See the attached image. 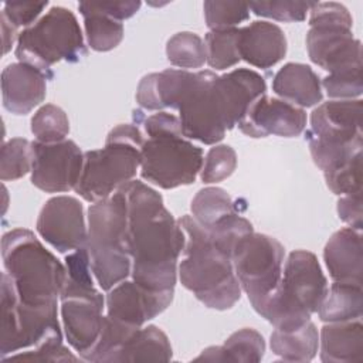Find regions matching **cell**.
<instances>
[{
	"label": "cell",
	"instance_id": "2e32d148",
	"mask_svg": "<svg viewBox=\"0 0 363 363\" xmlns=\"http://www.w3.org/2000/svg\"><path fill=\"white\" fill-rule=\"evenodd\" d=\"M309 58L332 72L362 67V44L352 28L342 26H313L306 34Z\"/></svg>",
	"mask_w": 363,
	"mask_h": 363
},
{
	"label": "cell",
	"instance_id": "ffe728a7",
	"mask_svg": "<svg viewBox=\"0 0 363 363\" xmlns=\"http://www.w3.org/2000/svg\"><path fill=\"white\" fill-rule=\"evenodd\" d=\"M45 79L48 78L41 71L28 64L7 65L1 72L3 106L14 115H27L44 101Z\"/></svg>",
	"mask_w": 363,
	"mask_h": 363
},
{
	"label": "cell",
	"instance_id": "8d00e7d4",
	"mask_svg": "<svg viewBox=\"0 0 363 363\" xmlns=\"http://www.w3.org/2000/svg\"><path fill=\"white\" fill-rule=\"evenodd\" d=\"M33 149L31 142L24 138H14L1 146L0 177L3 182L17 180L31 172Z\"/></svg>",
	"mask_w": 363,
	"mask_h": 363
},
{
	"label": "cell",
	"instance_id": "6da1fadb",
	"mask_svg": "<svg viewBox=\"0 0 363 363\" xmlns=\"http://www.w3.org/2000/svg\"><path fill=\"white\" fill-rule=\"evenodd\" d=\"M128 206V251L132 279L157 292L174 291L177 261L186 234L164 207L162 196L139 180L118 189Z\"/></svg>",
	"mask_w": 363,
	"mask_h": 363
},
{
	"label": "cell",
	"instance_id": "f907efd6",
	"mask_svg": "<svg viewBox=\"0 0 363 363\" xmlns=\"http://www.w3.org/2000/svg\"><path fill=\"white\" fill-rule=\"evenodd\" d=\"M0 21H1V31H3V52L7 54L14 40L18 38V34H17V28L3 14L0 16Z\"/></svg>",
	"mask_w": 363,
	"mask_h": 363
},
{
	"label": "cell",
	"instance_id": "ee69618b",
	"mask_svg": "<svg viewBox=\"0 0 363 363\" xmlns=\"http://www.w3.org/2000/svg\"><path fill=\"white\" fill-rule=\"evenodd\" d=\"M309 26H342L352 28L353 20L347 9L335 1L328 3H313L311 7Z\"/></svg>",
	"mask_w": 363,
	"mask_h": 363
},
{
	"label": "cell",
	"instance_id": "e0dca14e",
	"mask_svg": "<svg viewBox=\"0 0 363 363\" xmlns=\"http://www.w3.org/2000/svg\"><path fill=\"white\" fill-rule=\"evenodd\" d=\"M105 299L101 296H72L61 299V318L69 346L85 357L95 347L104 325Z\"/></svg>",
	"mask_w": 363,
	"mask_h": 363
},
{
	"label": "cell",
	"instance_id": "44dd1931",
	"mask_svg": "<svg viewBox=\"0 0 363 363\" xmlns=\"http://www.w3.org/2000/svg\"><path fill=\"white\" fill-rule=\"evenodd\" d=\"M238 51L241 60L257 68H271L286 54L284 31L274 23L254 21L238 33Z\"/></svg>",
	"mask_w": 363,
	"mask_h": 363
},
{
	"label": "cell",
	"instance_id": "83f0119b",
	"mask_svg": "<svg viewBox=\"0 0 363 363\" xmlns=\"http://www.w3.org/2000/svg\"><path fill=\"white\" fill-rule=\"evenodd\" d=\"M362 308V285L333 282L330 288H328L326 295L316 312L322 322L333 323L360 319Z\"/></svg>",
	"mask_w": 363,
	"mask_h": 363
},
{
	"label": "cell",
	"instance_id": "1f68e13d",
	"mask_svg": "<svg viewBox=\"0 0 363 363\" xmlns=\"http://www.w3.org/2000/svg\"><path fill=\"white\" fill-rule=\"evenodd\" d=\"M309 143L311 156L315 164L325 173H329L353 157L362 155V135L347 142H323L313 138H305Z\"/></svg>",
	"mask_w": 363,
	"mask_h": 363
},
{
	"label": "cell",
	"instance_id": "f546056e",
	"mask_svg": "<svg viewBox=\"0 0 363 363\" xmlns=\"http://www.w3.org/2000/svg\"><path fill=\"white\" fill-rule=\"evenodd\" d=\"M78 9L84 17L88 45L92 50L105 52L119 45L123 38V26L121 21L95 10L91 1H81Z\"/></svg>",
	"mask_w": 363,
	"mask_h": 363
},
{
	"label": "cell",
	"instance_id": "7402d4cb",
	"mask_svg": "<svg viewBox=\"0 0 363 363\" xmlns=\"http://www.w3.org/2000/svg\"><path fill=\"white\" fill-rule=\"evenodd\" d=\"M323 259L333 282L362 285L363 255L360 231L352 227L336 231L325 245Z\"/></svg>",
	"mask_w": 363,
	"mask_h": 363
},
{
	"label": "cell",
	"instance_id": "d590c367",
	"mask_svg": "<svg viewBox=\"0 0 363 363\" xmlns=\"http://www.w3.org/2000/svg\"><path fill=\"white\" fill-rule=\"evenodd\" d=\"M31 132L40 143L62 142L69 133L68 116L60 106L45 104L31 118Z\"/></svg>",
	"mask_w": 363,
	"mask_h": 363
},
{
	"label": "cell",
	"instance_id": "7c38bea8",
	"mask_svg": "<svg viewBox=\"0 0 363 363\" xmlns=\"http://www.w3.org/2000/svg\"><path fill=\"white\" fill-rule=\"evenodd\" d=\"M31 183L45 193L75 190L84 166V153L69 139L57 143L31 142Z\"/></svg>",
	"mask_w": 363,
	"mask_h": 363
},
{
	"label": "cell",
	"instance_id": "5bb4252c",
	"mask_svg": "<svg viewBox=\"0 0 363 363\" xmlns=\"http://www.w3.org/2000/svg\"><path fill=\"white\" fill-rule=\"evenodd\" d=\"M173 295L174 291H150L133 279H125L109 289L105 299L106 316L126 326L140 329L172 303Z\"/></svg>",
	"mask_w": 363,
	"mask_h": 363
},
{
	"label": "cell",
	"instance_id": "ac0fdd59",
	"mask_svg": "<svg viewBox=\"0 0 363 363\" xmlns=\"http://www.w3.org/2000/svg\"><path fill=\"white\" fill-rule=\"evenodd\" d=\"M214 91L227 130L233 129L247 112L248 106L265 95V79L248 68H237L224 75H217Z\"/></svg>",
	"mask_w": 363,
	"mask_h": 363
},
{
	"label": "cell",
	"instance_id": "f1b7e54d",
	"mask_svg": "<svg viewBox=\"0 0 363 363\" xmlns=\"http://www.w3.org/2000/svg\"><path fill=\"white\" fill-rule=\"evenodd\" d=\"M269 346L274 354L286 362H311L318 352L319 333L308 320L296 330L284 332L275 329L271 333Z\"/></svg>",
	"mask_w": 363,
	"mask_h": 363
},
{
	"label": "cell",
	"instance_id": "7a4b0ae2",
	"mask_svg": "<svg viewBox=\"0 0 363 363\" xmlns=\"http://www.w3.org/2000/svg\"><path fill=\"white\" fill-rule=\"evenodd\" d=\"M179 224L186 234L183 259L179 265L182 285L207 308L230 309L241 298V285L231 258L213 244L208 230L193 216H183Z\"/></svg>",
	"mask_w": 363,
	"mask_h": 363
},
{
	"label": "cell",
	"instance_id": "ab89813d",
	"mask_svg": "<svg viewBox=\"0 0 363 363\" xmlns=\"http://www.w3.org/2000/svg\"><path fill=\"white\" fill-rule=\"evenodd\" d=\"M237 167L235 150L228 145L213 146L203 162L200 172L201 182L206 184L218 183L230 177Z\"/></svg>",
	"mask_w": 363,
	"mask_h": 363
},
{
	"label": "cell",
	"instance_id": "277c9868",
	"mask_svg": "<svg viewBox=\"0 0 363 363\" xmlns=\"http://www.w3.org/2000/svg\"><path fill=\"white\" fill-rule=\"evenodd\" d=\"M328 291V281L315 254L292 251L275 292L257 312L278 330L291 332L311 320Z\"/></svg>",
	"mask_w": 363,
	"mask_h": 363
},
{
	"label": "cell",
	"instance_id": "3957f363",
	"mask_svg": "<svg viewBox=\"0 0 363 363\" xmlns=\"http://www.w3.org/2000/svg\"><path fill=\"white\" fill-rule=\"evenodd\" d=\"M1 257L23 303H57L67 277L65 265L30 230L14 228L6 233L1 238Z\"/></svg>",
	"mask_w": 363,
	"mask_h": 363
},
{
	"label": "cell",
	"instance_id": "8992f818",
	"mask_svg": "<svg viewBox=\"0 0 363 363\" xmlns=\"http://www.w3.org/2000/svg\"><path fill=\"white\" fill-rule=\"evenodd\" d=\"M143 142L145 138L136 125L115 126L102 149L84 153L82 173L75 191L89 203L112 196L136 176Z\"/></svg>",
	"mask_w": 363,
	"mask_h": 363
},
{
	"label": "cell",
	"instance_id": "9c48e42d",
	"mask_svg": "<svg viewBox=\"0 0 363 363\" xmlns=\"http://www.w3.org/2000/svg\"><path fill=\"white\" fill-rule=\"evenodd\" d=\"M284 255L282 244L265 234L251 233L237 244L231 257L234 272L255 312L278 288Z\"/></svg>",
	"mask_w": 363,
	"mask_h": 363
},
{
	"label": "cell",
	"instance_id": "5b68a950",
	"mask_svg": "<svg viewBox=\"0 0 363 363\" xmlns=\"http://www.w3.org/2000/svg\"><path fill=\"white\" fill-rule=\"evenodd\" d=\"M86 250L92 274L104 291L112 289L130 275L128 206L122 191L116 190L88 208Z\"/></svg>",
	"mask_w": 363,
	"mask_h": 363
},
{
	"label": "cell",
	"instance_id": "9a60e30c",
	"mask_svg": "<svg viewBox=\"0 0 363 363\" xmlns=\"http://www.w3.org/2000/svg\"><path fill=\"white\" fill-rule=\"evenodd\" d=\"M237 126L250 138L269 135L294 138L305 130L306 113L302 108L284 99L262 95L248 106Z\"/></svg>",
	"mask_w": 363,
	"mask_h": 363
},
{
	"label": "cell",
	"instance_id": "c3c4849f",
	"mask_svg": "<svg viewBox=\"0 0 363 363\" xmlns=\"http://www.w3.org/2000/svg\"><path fill=\"white\" fill-rule=\"evenodd\" d=\"M339 218L354 230H362V191L346 194L337 201Z\"/></svg>",
	"mask_w": 363,
	"mask_h": 363
},
{
	"label": "cell",
	"instance_id": "7dc6e473",
	"mask_svg": "<svg viewBox=\"0 0 363 363\" xmlns=\"http://www.w3.org/2000/svg\"><path fill=\"white\" fill-rule=\"evenodd\" d=\"M143 129H145L147 138L172 136V135L183 136L179 116L164 112V111H160V112L143 119Z\"/></svg>",
	"mask_w": 363,
	"mask_h": 363
},
{
	"label": "cell",
	"instance_id": "60d3db41",
	"mask_svg": "<svg viewBox=\"0 0 363 363\" xmlns=\"http://www.w3.org/2000/svg\"><path fill=\"white\" fill-rule=\"evenodd\" d=\"M323 176L333 194L346 196L362 191V155Z\"/></svg>",
	"mask_w": 363,
	"mask_h": 363
},
{
	"label": "cell",
	"instance_id": "d4e9b609",
	"mask_svg": "<svg viewBox=\"0 0 363 363\" xmlns=\"http://www.w3.org/2000/svg\"><path fill=\"white\" fill-rule=\"evenodd\" d=\"M272 89L284 101L301 108L313 106L323 98L319 77L309 65L301 62L285 64L275 74Z\"/></svg>",
	"mask_w": 363,
	"mask_h": 363
},
{
	"label": "cell",
	"instance_id": "484cf974",
	"mask_svg": "<svg viewBox=\"0 0 363 363\" xmlns=\"http://www.w3.org/2000/svg\"><path fill=\"white\" fill-rule=\"evenodd\" d=\"M265 342L264 337L250 328L234 332L223 346H211L201 352L194 360L207 362H244L257 363L264 357Z\"/></svg>",
	"mask_w": 363,
	"mask_h": 363
},
{
	"label": "cell",
	"instance_id": "b9f144b4",
	"mask_svg": "<svg viewBox=\"0 0 363 363\" xmlns=\"http://www.w3.org/2000/svg\"><path fill=\"white\" fill-rule=\"evenodd\" d=\"M313 3L311 1H252L248 3L250 10L255 16L274 18L278 21H303L306 13L311 10Z\"/></svg>",
	"mask_w": 363,
	"mask_h": 363
},
{
	"label": "cell",
	"instance_id": "8fae6325",
	"mask_svg": "<svg viewBox=\"0 0 363 363\" xmlns=\"http://www.w3.org/2000/svg\"><path fill=\"white\" fill-rule=\"evenodd\" d=\"M216 78L213 71L194 72L177 105L183 136L204 145L218 143L227 132L214 92Z\"/></svg>",
	"mask_w": 363,
	"mask_h": 363
},
{
	"label": "cell",
	"instance_id": "74e56055",
	"mask_svg": "<svg viewBox=\"0 0 363 363\" xmlns=\"http://www.w3.org/2000/svg\"><path fill=\"white\" fill-rule=\"evenodd\" d=\"M207 230L213 244L230 258L233 257L237 244L244 237L254 233L252 224L247 218L238 216L235 211L225 216Z\"/></svg>",
	"mask_w": 363,
	"mask_h": 363
},
{
	"label": "cell",
	"instance_id": "d6a6232c",
	"mask_svg": "<svg viewBox=\"0 0 363 363\" xmlns=\"http://www.w3.org/2000/svg\"><path fill=\"white\" fill-rule=\"evenodd\" d=\"M193 218L204 228L213 227L225 216L234 213V203L230 194L220 187L201 189L191 200Z\"/></svg>",
	"mask_w": 363,
	"mask_h": 363
},
{
	"label": "cell",
	"instance_id": "7bdbcfd3",
	"mask_svg": "<svg viewBox=\"0 0 363 363\" xmlns=\"http://www.w3.org/2000/svg\"><path fill=\"white\" fill-rule=\"evenodd\" d=\"M330 98L354 99L362 95V67L332 72L320 84Z\"/></svg>",
	"mask_w": 363,
	"mask_h": 363
},
{
	"label": "cell",
	"instance_id": "30bf717a",
	"mask_svg": "<svg viewBox=\"0 0 363 363\" xmlns=\"http://www.w3.org/2000/svg\"><path fill=\"white\" fill-rule=\"evenodd\" d=\"M203 162V149L177 135L147 138L140 147L142 179L166 190L194 183Z\"/></svg>",
	"mask_w": 363,
	"mask_h": 363
},
{
	"label": "cell",
	"instance_id": "f6af8a7d",
	"mask_svg": "<svg viewBox=\"0 0 363 363\" xmlns=\"http://www.w3.org/2000/svg\"><path fill=\"white\" fill-rule=\"evenodd\" d=\"M7 360H27V362H78V357L74 356L62 342H47L41 346H37L35 350L10 354L9 357L1 359Z\"/></svg>",
	"mask_w": 363,
	"mask_h": 363
},
{
	"label": "cell",
	"instance_id": "52a82bcc",
	"mask_svg": "<svg viewBox=\"0 0 363 363\" xmlns=\"http://www.w3.org/2000/svg\"><path fill=\"white\" fill-rule=\"evenodd\" d=\"M86 55L84 35L74 13L54 6L17 38L16 57L52 78L51 67L60 61L78 62Z\"/></svg>",
	"mask_w": 363,
	"mask_h": 363
},
{
	"label": "cell",
	"instance_id": "4fadbf2b",
	"mask_svg": "<svg viewBox=\"0 0 363 363\" xmlns=\"http://www.w3.org/2000/svg\"><path fill=\"white\" fill-rule=\"evenodd\" d=\"M35 227L41 238L61 254L86 245L88 228L84 208L75 197L57 196L45 201Z\"/></svg>",
	"mask_w": 363,
	"mask_h": 363
},
{
	"label": "cell",
	"instance_id": "836d02e7",
	"mask_svg": "<svg viewBox=\"0 0 363 363\" xmlns=\"http://www.w3.org/2000/svg\"><path fill=\"white\" fill-rule=\"evenodd\" d=\"M238 33L240 28L208 31L204 38L206 62L217 69L234 67L241 60L238 51Z\"/></svg>",
	"mask_w": 363,
	"mask_h": 363
},
{
	"label": "cell",
	"instance_id": "603a6c76",
	"mask_svg": "<svg viewBox=\"0 0 363 363\" xmlns=\"http://www.w3.org/2000/svg\"><path fill=\"white\" fill-rule=\"evenodd\" d=\"M193 75L194 72L173 68L147 74L138 85L136 101L147 111H160L164 108L176 109Z\"/></svg>",
	"mask_w": 363,
	"mask_h": 363
},
{
	"label": "cell",
	"instance_id": "cb8c5ba5",
	"mask_svg": "<svg viewBox=\"0 0 363 363\" xmlns=\"http://www.w3.org/2000/svg\"><path fill=\"white\" fill-rule=\"evenodd\" d=\"M320 360L325 363H352L363 360V325L360 319L333 322L319 335Z\"/></svg>",
	"mask_w": 363,
	"mask_h": 363
},
{
	"label": "cell",
	"instance_id": "d6986e66",
	"mask_svg": "<svg viewBox=\"0 0 363 363\" xmlns=\"http://www.w3.org/2000/svg\"><path fill=\"white\" fill-rule=\"evenodd\" d=\"M362 101H328L313 109L305 138L323 142H347L362 135Z\"/></svg>",
	"mask_w": 363,
	"mask_h": 363
},
{
	"label": "cell",
	"instance_id": "e575fe53",
	"mask_svg": "<svg viewBox=\"0 0 363 363\" xmlns=\"http://www.w3.org/2000/svg\"><path fill=\"white\" fill-rule=\"evenodd\" d=\"M166 55L172 65L179 68H200L206 62L204 41L200 35L182 31L169 38Z\"/></svg>",
	"mask_w": 363,
	"mask_h": 363
},
{
	"label": "cell",
	"instance_id": "681fc988",
	"mask_svg": "<svg viewBox=\"0 0 363 363\" xmlns=\"http://www.w3.org/2000/svg\"><path fill=\"white\" fill-rule=\"evenodd\" d=\"M92 7L102 14L116 20L122 21L129 17H132L139 9H140V1L135 0H123V1H91Z\"/></svg>",
	"mask_w": 363,
	"mask_h": 363
},
{
	"label": "cell",
	"instance_id": "4dcf8cb0",
	"mask_svg": "<svg viewBox=\"0 0 363 363\" xmlns=\"http://www.w3.org/2000/svg\"><path fill=\"white\" fill-rule=\"evenodd\" d=\"M67 277L60 295V301L72 296H101L102 294L94 286L91 277L89 254L85 247H81L65 257Z\"/></svg>",
	"mask_w": 363,
	"mask_h": 363
},
{
	"label": "cell",
	"instance_id": "ba28073f",
	"mask_svg": "<svg viewBox=\"0 0 363 363\" xmlns=\"http://www.w3.org/2000/svg\"><path fill=\"white\" fill-rule=\"evenodd\" d=\"M1 333L0 357L17 350L41 346L47 342H62L57 316V303L45 306L26 305L18 299L13 279L1 275Z\"/></svg>",
	"mask_w": 363,
	"mask_h": 363
},
{
	"label": "cell",
	"instance_id": "bcb514c9",
	"mask_svg": "<svg viewBox=\"0 0 363 363\" xmlns=\"http://www.w3.org/2000/svg\"><path fill=\"white\" fill-rule=\"evenodd\" d=\"M48 1H11L6 3L1 14L16 27H30L35 23Z\"/></svg>",
	"mask_w": 363,
	"mask_h": 363
},
{
	"label": "cell",
	"instance_id": "f35d334b",
	"mask_svg": "<svg viewBox=\"0 0 363 363\" xmlns=\"http://www.w3.org/2000/svg\"><path fill=\"white\" fill-rule=\"evenodd\" d=\"M206 24L210 31L235 28L237 24L248 20L250 6L241 1H214L207 0L203 4Z\"/></svg>",
	"mask_w": 363,
	"mask_h": 363
},
{
	"label": "cell",
	"instance_id": "4316f807",
	"mask_svg": "<svg viewBox=\"0 0 363 363\" xmlns=\"http://www.w3.org/2000/svg\"><path fill=\"white\" fill-rule=\"evenodd\" d=\"M172 346L163 330L149 325L140 328L118 352L113 363L123 362H169Z\"/></svg>",
	"mask_w": 363,
	"mask_h": 363
}]
</instances>
